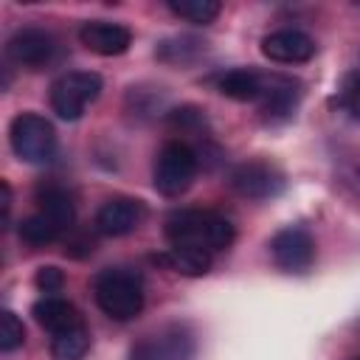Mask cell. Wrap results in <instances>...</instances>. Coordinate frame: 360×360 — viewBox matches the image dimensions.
<instances>
[{
  "instance_id": "cb8c5ba5",
  "label": "cell",
  "mask_w": 360,
  "mask_h": 360,
  "mask_svg": "<svg viewBox=\"0 0 360 360\" xmlns=\"http://www.w3.org/2000/svg\"><path fill=\"white\" fill-rule=\"evenodd\" d=\"M0 194H3V222H8V214H11V188L6 180H0Z\"/></svg>"
},
{
  "instance_id": "9c48e42d",
  "label": "cell",
  "mask_w": 360,
  "mask_h": 360,
  "mask_svg": "<svg viewBox=\"0 0 360 360\" xmlns=\"http://www.w3.org/2000/svg\"><path fill=\"white\" fill-rule=\"evenodd\" d=\"M146 217V205L132 197H112L96 214V231L104 236H127Z\"/></svg>"
},
{
  "instance_id": "9a60e30c",
  "label": "cell",
  "mask_w": 360,
  "mask_h": 360,
  "mask_svg": "<svg viewBox=\"0 0 360 360\" xmlns=\"http://www.w3.org/2000/svg\"><path fill=\"white\" fill-rule=\"evenodd\" d=\"M39 214H45V219L65 236L70 228H73V219H76V208H73V200L65 188L59 186H48L45 191H39Z\"/></svg>"
},
{
  "instance_id": "ac0fdd59",
  "label": "cell",
  "mask_w": 360,
  "mask_h": 360,
  "mask_svg": "<svg viewBox=\"0 0 360 360\" xmlns=\"http://www.w3.org/2000/svg\"><path fill=\"white\" fill-rule=\"evenodd\" d=\"M90 349V332L84 326V321L62 329V332H53L51 335V354L53 360H82Z\"/></svg>"
},
{
  "instance_id": "4fadbf2b",
  "label": "cell",
  "mask_w": 360,
  "mask_h": 360,
  "mask_svg": "<svg viewBox=\"0 0 360 360\" xmlns=\"http://www.w3.org/2000/svg\"><path fill=\"white\" fill-rule=\"evenodd\" d=\"M31 315H34V321H37L42 329H48L51 335H53V332H62V329H68V326H73V323L82 321V315L76 312V307H73L70 301L59 298V295H45V298H39V301L31 307Z\"/></svg>"
},
{
  "instance_id": "8992f818",
  "label": "cell",
  "mask_w": 360,
  "mask_h": 360,
  "mask_svg": "<svg viewBox=\"0 0 360 360\" xmlns=\"http://www.w3.org/2000/svg\"><path fill=\"white\" fill-rule=\"evenodd\" d=\"M191 354L194 335L180 323H172L138 340L129 352V360H191Z\"/></svg>"
},
{
  "instance_id": "5b68a950",
  "label": "cell",
  "mask_w": 360,
  "mask_h": 360,
  "mask_svg": "<svg viewBox=\"0 0 360 360\" xmlns=\"http://www.w3.org/2000/svg\"><path fill=\"white\" fill-rule=\"evenodd\" d=\"M101 93V76L93 70H70L62 73L51 84V107L62 121H76L84 115L87 104H93Z\"/></svg>"
},
{
  "instance_id": "3957f363",
  "label": "cell",
  "mask_w": 360,
  "mask_h": 360,
  "mask_svg": "<svg viewBox=\"0 0 360 360\" xmlns=\"http://www.w3.org/2000/svg\"><path fill=\"white\" fill-rule=\"evenodd\" d=\"M8 141L25 163H48L56 155V129L39 112H20L8 127Z\"/></svg>"
},
{
  "instance_id": "7402d4cb",
  "label": "cell",
  "mask_w": 360,
  "mask_h": 360,
  "mask_svg": "<svg viewBox=\"0 0 360 360\" xmlns=\"http://www.w3.org/2000/svg\"><path fill=\"white\" fill-rule=\"evenodd\" d=\"M34 284H37L39 292H45V295H56V292L65 287V273H62L59 267H53V264H45V267L37 270Z\"/></svg>"
},
{
  "instance_id": "44dd1931",
  "label": "cell",
  "mask_w": 360,
  "mask_h": 360,
  "mask_svg": "<svg viewBox=\"0 0 360 360\" xmlns=\"http://www.w3.org/2000/svg\"><path fill=\"white\" fill-rule=\"evenodd\" d=\"M22 343H25V326H22V321L11 309H3L0 312V349L3 352H14Z\"/></svg>"
},
{
  "instance_id": "6da1fadb",
  "label": "cell",
  "mask_w": 360,
  "mask_h": 360,
  "mask_svg": "<svg viewBox=\"0 0 360 360\" xmlns=\"http://www.w3.org/2000/svg\"><path fill=\"white\" fill-rule=\"evenodd\" d=\"M166 236L172 245H186V248L219 253V250L231 248L233 225L217 211L186 208V211H174L166 219Z\"/></svg>"
},
{
  "instance_id": "603a6c76",
  "label": "cell",
  "mask_w": 360,
  "mask_h": 360,
  "mask_svg": "<svg viewBox=\"0 0 360 360\" xmlns=\"http://www.w3.org/2000/svg\"><path fill=\"white\" fill-rule=\"evenodd\" d=\"M340 104L346 107V112H349L354 121H360V70L346 79L343 93H340Z\"/></svg>"
},
{
  "instance_id": "8fae6325",
  "label": "cell",
  "mask_w": 360,
  "mask_h": 360,
  "mask_svg": "<svg viewBox=\"0 0 360 360\" xmlns=\"http://www.w3.org/2000/svg\"><path fill=\"white\" fill-rule=\"evenodd\" d=\"M262 53L281 65L309 62L315 56V39L298 28H281L262 39Z\"/></svg>"
},
{
  "instance_id": "e0dca14e",
  "label": "cell",
  "mask_w": 360,
  "mask_h": 360,
  "mask_svg": "<svg viewBox=\"0 0 360 360\" xmlns=\"http://www.w3.org/2000/svg\"><path fill=\"white\" fill-rule=\"evenodd\" d=\"M158 262L169 264L180 276H205L211 270V253L200 248H186V245H172Z\"/></svg>"
},
{
  "instance_id": "277c9868",
  "label": "cell",
  "mask_w": 360,
  "mask_h": 360,
  "mask_svg": "<svg viewBox=\"0 0 360 360\" xmlns=\"http://www.w3.org/2000/svg\"><path fill=\"white\" fill-rule=\"evenodd\" d=\"M197 166H200V158L188 143L169 141L158 152L152 183L163 197H180L191 186V180L197 174Z\"/></svg>"
},
{
  "instance_id": "5bb4252c",
  "label": "cell",
  "mask_w": 360,
  "mask_h": 360,
  "mask_svg": "<svg viewBox=\"0 0 360 360\" xmlns=\"http://www.w3.org/2000/svg\"><path fill=\"white\" fill-rule=\"evenodd\" d=\"M298 104V90H295V82L290 79H273L264 82V93H262V112L267 121H284L292 115Z\"/></svg>"
},
{
  "instance_id": "52a82bcc",
  "label": "cell",
  "mask_w": 360,
  "mask_h": 360,
  "mask_svg": "<svg viewBox=\"0 0 360 360\" xmlns=\"http://www.w3.org/2000/svg\"><path fill=\"white\" fill-rule=\"evenodd\" d=\"M270 253L284 273H307L315 262V239L309 236V231L290 225L270 239Z\"/></svg>"
},
{
  "instance_id": "d6986e66",
  "label": "cell",
  "mask_w": 360,
  "mask_h": 360,
  "mask_svg": "<svg viewBox=\"0 0 360 360\" xmlns=\"http://www.w3.org/2000/svg\"><path fill=\"white\" fill-rule=\"evenodd\" d=\"M172 14L188 20V22H197V25H208L219 17L222 6L217 0H169L166 3Z\"/></svg>"
},
{
  "instance_id": "2e32d148",
  "label": "cell",
  "mask_w": 360,
  "mask_h": 360,
  "mask_svg": "<svg viewBox=\"0 0 360 360\" xmlns=\"http://www.w3.org/2000/svg\"><path fill=\"white\" fill-rule=\"evenodd\" d=\"M217 87H219L222 96H228V98H233V101H256V98H262V93H264V79H262L256 70H242V68H236V70L222 73L219 82H217Z\"/></svg>"
},
{
  "instance_id": "ffe728a7",
  "label": "cell",
  "mask_w": 360,
  "mask_h": 360,
  "mask_svg": "<svg viewBox=\"0 0 360 360\" xmlns=\"http://www.w3.org/2000/svg\"><path fill=\"white\" fill-rule=\"evenodd\" d=\"M20 239L34 245V248H42V245H51V242L62 239V233L45 219V214L37 211V214H31V217H25L20 222Z\"/></svg>"
},
{
  "instance_id": "30bf717a",
  "label": "cell",
  "mask_w": 360,
  "mask_h": 360,
  "mask_svg": "<svg viewBox=\"0 0 360 360\" xmlns=\"http://www.w3.org/2000/svg\"><path fill=\"white\" fill-rule=\"evenodd\" d=\"M56 51V42L53 37L45 31V28H20L8 45H6V53L14 65H22V68H42Z\"/></svg>"
},
{
  "instance_id": "7a4b0ae2",
  "label": "cell",
  "mask_w": 360,
  "mask_h": 360,
  "mask_svg": "<svg viewBox=\"0 0 360 360\" xmlns=\"http://www.w3.org/2000/svg\"><path fill=\"white\" fill-rule=\"evenodd\" d=\"M98 309L112 321H132L143 309V278L129 267H107L93 281Z\"/></svg>"
},
{
  "instance_id": "7c38bea8",
  "label": "cell",
  "mask_w": 360,
  "mask_h": 360,
  "mask_svg": "<svg viewBox=\"0 0 360 360\" xmlns=\"http://www.w3.org/2000/svg\"><path fill=\"white\" fill-rule=\"evenodd\" d=\"M79 39L87 51L98 56H121L132 45V34L127 25L107 22V20H90L79 28Z\"/></svg>"
},
{
  "instance_id": "ba28073f",
  "label": "cell",
  "mask_w": 360,
  "mask_h": 360,
  "mask_svg": "<svg viewBox=\"0 0 360 360\" xmlns=\"http://www.w3.org/2000/svg\"><path fill=\"white\" fill-rule=\"evenodd\" d=\"M231 186L248 200H267L284 191V174L267 160H245L231 172Z\"/></svg>"
}]
</instances>
